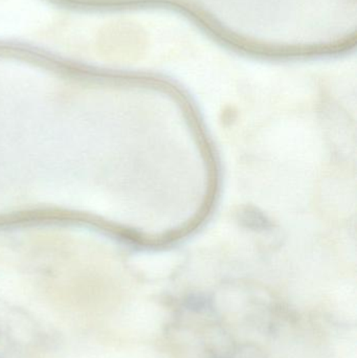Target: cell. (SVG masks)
I'll use <instances>...</instances> for the list:
<instances>
[{
	"label": "cell",
	"instance_id": "1",
	"mask_svg": "<svg viewBox=\"0 0 357 358\" xmlns=\"http://www.w3.org/2000/svg\"><path fill=\"white\" fill-rule=\"evenodd\" d=\"M45 12L34 0H0V35H16L41 24Z\"/></svg>",
	"mask_w": 357,
	"mask_h": 358
}]
</instances>
